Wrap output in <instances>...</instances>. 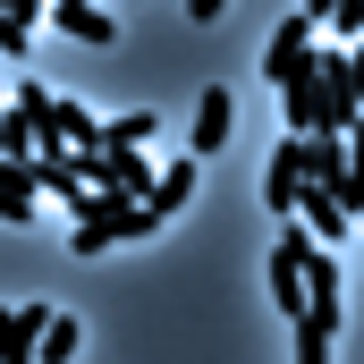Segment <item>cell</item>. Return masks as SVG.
Returning a JSON list of instances; mask_svg holds the SVG:
<instances>
[{
	"label": "cell",
	"instance_id": "1",
	"mask_svg": "<svg viewBox=\"0 0 364 364\" xmlns=\"http://www.w3.org/2000/svg\"><path fill=\"white\" fill-rule=\"evenodd\" d=\"M161 220L136 203V195H85V212H77V229H68V246L77 255H110V246H136V237H153Z\"/></svg>",
	"mask_w": 364,
	"mask_h": 364
},
{
	"label": "cell",
	"instance_id": "2",
	"mask_svg": "<svg viewBox=\"0 0 364 364\" xmlns=\"http://www.w3.org/2000/svg\"><path fill=\"white\" fill-rule=\"evenodd\" d=\"M314 93H322V127L314 136H348L356 127V51L339 43V51H314Z\"/></svg>",
	"mask_w": 364,
	"mask_h": 364
},
{
	"label": "cell",
	"instance_id": "3",
	"mask_svg": "<svg viewBox=\"0 0 364 364\" xmlns=\"http://www.w3.org/2000/svg\"><path fill=\"white\" fill-rule=\"evenodd\" d=\"M288 220H296L305 237H348V229H356V195H348V186H305Z\"/></svg>",
	"mask_w": 364,
	"mask_h": 364
},
{
	"label": "cell",
	"instance_id": "4",
	"mask_svg": "<svg viewBox=\"0 0 364 364\" xmlns=\"http://www.w3.org/2000/svg\"><path fill=\"white\" fill-rule=\"evenodd\" d=\"M229 127H237V102H229V85H203V102H195V136H186V161L220 153V144H229Z\"/></svg>",
	"mask_w": 364,
	"mask_h": 364
},
{
	"label": "cell",
	"instance_id": "5",
	"mask_svg": "<svg viewBox=\"0 0 364 364\" xmlns=\"http://www.w3.org/2000/svg\"><path fill=\"white\" fill-rule=\"evenodd\" d=\"M43 17H51L60 34L93 43V51H110V43H119V17H110V9H93V0H43Z\"/></svg>",
	"mask_w": 364,
	"mask_h": 364
},
{
	"label": "cell",
	"instance_id": "6",
	"mask_svg": "<svg viewBox=\"0 0 364 364\" xmlns=\"http://www.w3.org/2000/svg\"><path fill=\"white\" fill-rule=\"evenodd\" d=\"M305 60H314V17H305V9H296V17H279V34L272 43H263V77H288V68H305Z\"/></svg>",
	"mask_w": 364,
	"mask_h": 364
},
{
	"label": "cell",
	"instance_id": "7",
	"mask_svg": "<svg viewBox=\"0 0 364 364\" xmlns=\"http://www.w3.org/2000/svg\"><path fill=\"white\" fill-rule=\"evenodd\" d=\"M305 136H279V153H272V170H263V203L272 212H296V195H305V153H296Z\"/></svg>",
	"mask_w": 364,
	"mask_h": 364
},
{
	"label": "cell",
	"instance_id": "8",
	"mask_svg": "<svg viewBox=\"0 0 364 364\" xmlns=\"http://www.w3.org/2000/svg\"><path fill=\"white\" fill-rule=\"evenodd\" d=\"M279 119H288V136H314V127H322V93H314V60L279 77Z\"/></svg>",
	"mask_w": 364,
	"mask_h": 364
},
{
	"label": "cell",
	"instance_id": "9",
	"mask_svg": "<svg viewBox=\"0 0 364 364\" xmlns=\"http://www.w3.org/2000/svg\"><path fill=\"white\" fill-rule=\"evenodd\" d=\"M34 212H43V195H34V153H26V161H0V220L26 229Z\"/></svg>",
	"mask_w": 364,
	"mask_h": 364
},
{
	"label": "cell",
	"instance_id": "10",
	"mask_svg": "<svg viewBox=\"0 0 364 364\" xmlns=\"http://www.w3.org/2000/svg\"><path fill=\"white\" fill-rule=\"evenodd\" d=\"M296 153H305V186H348V136H305Z\"/></svg>",
	"mask_w": 364,
	"mask_h": 364
},
{
	"label": "cell",
	"instance_id": "11",
	"mask_svg": "<svg viewBox=\"0 0 364 364\" xmlns=\"http://www.w3.org/2000/svg\"><path fill=\"white\" fill-rule=\"evenodd\" d=\"M186 195H195V161H170V170H153V186H144V212H153V220H178V203Z\"/></svg>",
	"mask_w": 364,
	"mask_h": 364
},
{
	"label": "cell",
	"instance_id": "12",
	"mask_svg": "<svg viewBox=\"0 0 364 364\" xmlns=\"http://www.w3.org/2000/svg\"><path fill=\"white\" fill-rule=\"evenodd\" d=\"M153 136H161V119H153V110H119V119H102V127H93V144H102V153H144Z\"/></svg>",
	"mask_w": 364,
	"mask_h": 364
},
{
	"label": "cell",
	"instance_id": "13",
	"mask_svg": "<svg viewBox=\"0 0 364 364\" xmlns=\"http://www.w3.org/2000/svg\"><path fill=\"white\" fill-rule=\"evenodd\" d=\"M34 331H43V305H0V364H34Z\"/></svg>",
	"mask_w": 364,
	"mask_h": 364
},
{
	"label": "cell",
	"instance_id": "14",
	"mask_svg": "<svg viewBox=\"0 0 364 364\" xmlns=\"http://www.w3.org/2000/svg\"><path fill=\"white\" fill-rule=\"evenodd\" d=\"M85 348V322L77 314H43V331H34V364H68Z\"/></svg>",
	"mask_w": 364,
	"mask_h": 364
},
{
	"label": "cell",
	"instance_id": "15",
	"mask_svg": "<svg viewBox=\"0 0 364 364\" xmlns=\"http://www.w3.org/2000/svg\"><path fill=\"white\" fill-rule=\"evenodd\" d=\"M9 119L43 144V127H51V93H43V77H17V93H9Z\"/></svg>",
	"mask_w": 364,
	"mask_h": 364
},
{
	"label": "cell",
	"instance_id": "16",
	"mask_svg": "<svg viewBox=\"0 0 364 364\" xmlns=\"http://www.w3.org/2000/svg\"><path fill=\"white\" fill-rule=\"evenodd\" d=\"M305 17H331L339 34H356V26H364V0H305Z\"/></svg>",
	"mask_w": 364,
	"mask_h": 364
},
{
	"label": "cell",
	"instance_id": "17",
	"mask_svg": "<svg viewBox=\"0 0 364 364\" xmlns=\"http://www.w3.org/2000/svg\"><path fill=\"white\" fill-rule=\"evenodd\" d=\"M296 364H331V331H314V322H296Z\"/></svg>",
	"mask_w": 364,
	"mask_h": 364
},
{
	"label": "cell",
	"instance_id": "18",
	"mask_svg": "<svg viewBox=\"0 0 364 364\" xmlns=\"http://www.w3.org/2000/svg\"><path fill=\"white\" fill-rule=\"evenodd\" d=\"M0 51H9V60H26V51H34V34H26V26H9V17H0Z\"/></svg>",
	"mask_w": 364,
	"mask_h": 364
},
{
	"label": "cell",
	"instance_id": "19",
	"mask_svg": "<svg viewBox=\"0 0 364 364\" xmlns=\"http://www.w3.org/2000/svg\"><path fill=\"white\" fill-rule=\"evenodd\" d=\"M0 17H9V26H26V34H34V17H43V0H0Z\"/></svg>",
	"mask_w": 364,
	"mask_h": 364
},
{
	"label": "cell",
	"instance_id": "20",
	"mask_svg": "<svg viewBox=\"0 0 364 364\" xmlns=\"http://www.w3.org/2000/svg\"><path fill=\"white\" fill-rule=\"evenodd\" d=\"M220 9H229V0H186V17H195V26H212Z\"/></svg>",
	"mask_w": 364,
	"mask_h": 364
},
{
	"label": "cell",
	"instance_id": "21",
	"mask_svg": "<svg viewBox=\"0 0 364 364\" xmlns=\"http://www.w3.org/2000/svg\"><path fill=\"white\" fill-rule=\"evenodd\" d=\"M0 119H9V93H0Z\"/></svg>",
	"mask_w": 364,
	"mask_h": 364
}]
</instances>
